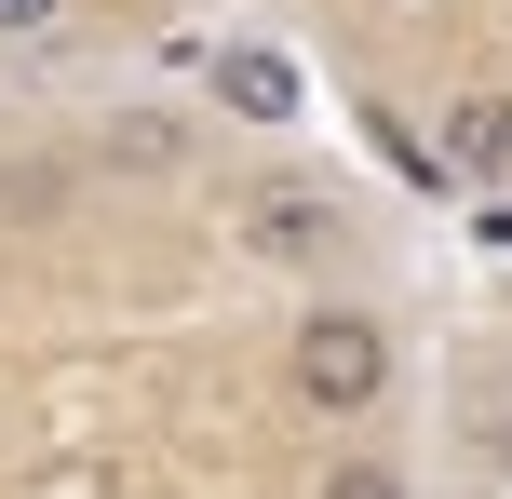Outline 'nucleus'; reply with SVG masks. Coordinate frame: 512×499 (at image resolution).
I'll use <instances>...</instances> for the list:
<instances>
[{"instance_id":"nucleus-1","label":"nucleus","mask_w":512,"mask_h":499,"mask_svg":"<svg viewBox=\"0 0 512 499\" xmlns=\"http://www.w3.org/2000/svg\"><path fill=\"white\" fill-rule=\"evenodd\" d=\"M391 378H405V338H391L378 297H310L297 338H283V392L310 405V419H378Z\"/></svg>"},{"instance_id":"nucleus-2","label":"nucleus","mask_w":512,"mask_h":499,"mask_svg":"<svg viewBox=\"0 0 512 499\" xmlns=\"http://www.w3.org/2000/svg\"><path fill=\"white\" fill-rule=\"evenodd\" d=\"M216 230H230L243 270L324 284V257L364 230V216H351V189H337V176H297V162H283V176H243V189H230V216H216Z\"/></svg>"},{"instance_id":"nucleus-3","label":"nucleus","mask_w":512,"mask_h":499,"mask_svg":"<svg viewBox=\"0 0 512 499\" xmlns=\"http://www.w3.org/2000/svg\"><path fill=\"white\" fill-rule=\"evenodd\" d=\"M203 95L230 108L243 135H297V122H310V81H297V54H270V41H216Z\"/></svg>"},{"instance_id":"nucleus-4","label":"nucleus","mask_w":512,"mask_h":499,"mask_svg":"<svg viewBox=\"0 0 512 499\" xmlns=\"http://www.w3.org/2000/svg\"><path fill=\"white\" fill-rule=\"evenodd\" d=\"M81 162H95V176H135V189L189 176V122H176V108H108V122L81 135Z\"/></svg>"},{"instance_id":"nucleus-5","label":"nucleus","mask_w":512,"mask_h":499,"mask_svg":"<svg viewBox=\"0 0 512 499\" xmlns=\"http://www.w3.org/2000/svg\"><path fill=\"white\" fill-rule=\"evenodd\" d=\"M432 149L459 162L472 189H499V176H512V95H499V81H472V95H445V122H432Z\"/></svg>"},{"instance_id":"nucleus-6","label":"nucleus","mask_w":512,"mask_h":499,"mask_svg":"<svg viewBox=\"0 0 512 499\" xmlns=\"http://www.w3.org/2000/svg\"><path fill=\"white\" fill-rule=\"evenodd\" d=\"M310 499H418V473L405 459H378V446H351V459H324V486Z\"/></svg>"},{"instance_id":"nucleus-7","label":"nucleus","mask_w":512,"mask_h":499,"mask_svg":"<svg viewBox=\"0 0 512 499\" xmlns=\"http://www.w3.org/2000/svg\"><path fill=\"white\" fill-rule=\"evenodd\" d=\"M68 27V0H0V41H54Z\"/></svg>"},{"instance_id":"nucleus-8","label":"nucleus","mask_w":512,"mask_h":499,"mask_svg":"<svg viewBox=\"0 0 512 499\" xmlns=\"http://www.w3.org/2000/svg\"><path fill=\"white\" fill-rule=\"evenodd\" d=\"M486 459H499V486H512V405H499V419H486Z\"/></svg>"},{"instance_id":"nucleus-9","label":"nucleus","mask_w":512,"mask_h":499,"mask_svg":"<svg viewBox=\"0 0 512 499\" xmlns=\"http://www.w3.org/2000/svg\"><path fill=\"white\" fill-rule=\"evenodd\" d=\"M499 499H512V486H499Z\"/></svg>"}]
</instances>
